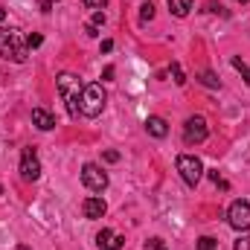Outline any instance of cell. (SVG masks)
Returning a JSON list of instances; mask_svg holds the SVG:
<instances>
[{
  "label": "cell",
  "mask_w": 250,
  "mask_h": 250,
  "mask_svg": "<svg viewBox=\"0 0 250 250\" xmlns=\"http://www.w3.org/2000/svg\"><path fill=\"white\" fill-rule=\"evenodd\" d=\"M56 84H59V93H62L64 105H67V114L76 120V117L82 114V111H79V102H82V90H84L82 79H79L76 73H59Z\"/></svg>",
  "instance_id": "cell-1"
},
{
  "label": "cell",
  "mask_w": 250,
  "mask_h": 250,
  "mask_svg": "<svg viewBox=\"0 0 250 250\" xmlns=\"http://www.w3.org/2000/svg\"><path fill=\"white\" fill-rule=\"evenodd\" d=\"M0 56L6 59V62H15V64H23L29 59V47H26V41L21 38V32L18 29H0Z\"/></svg>",
  "instance_id": "cell-2"
},
{
  "label": "cell",
  "mask_w": 250,
  "mask_h": 250,
  "mask_svg": "<svg viewBox=\"0 0 250 250\" xmlns=\"http://www.w3.org/2000/svg\"><path fill=\"white\" fill-rule=\"evenodd\" d=\"M105 102H108V96H105V87L99 84V82H93V84H84V90H82V102H79V111H82V117H99L102 111H105Z\"/></svg>",
  "instance_id": "cell-3"
},
{
  "label": "cell",
  "mask_w": 250,
  "mask_h": 250,
  "mask_svg": "<svg viewBox=\"0 0 250 250\" xmlns=\"http://www.w3.org/2000/svg\"><path fill=\"white\" fill-rule=\"evenodd\" d=\"M175 166H178V172H181V178H184V184L187 187H198V181H201V175H204V166H201V160L198 157H192V154H181L178 160H175Z\"/></svg>",
  "instance_id": "cell-4"
},
{
  "label": "cell",
  "mask_w": 250,
  "mask_h": 250,
  "mask_svg": "<svg viewBox=\"0 0 250 250\" xmlns=\"http://www.w3.org/2000/svg\"><path fill=\"white\" fill-rule=\"evenodd\" d=\"M207 137H209L207 120H204L201 114H192L187 123H184V143H187V146H201Z\"/></svg>",
  "instance_id": "cell-5"
},
{
  "label": "cell",
  "mask_w": 250,
  "mask_h": 250,
  "mask_svg": "<svg viewBox=\"0 0 250 250\" xmlns=\"http://www.w3.org/2000/svg\"><path fill=\"white\" fill-rule=\"evenodd\" d=\"M227 221H230V227L239 230V233L250 230V201H233L230 209H227Z\"/></svg>",
  "instance_id": "cell-6"
},
{
  "label": "cell",
  "mask_w": 250,
  "mask_h": 250,
  "mask_svg": "<svg viewBox=\"0 0 250 250\" xmlns=\"http://www.w3.org/2000/svg\"><path fill=\"white\" fill-rule=\"evenodd\" d=\"M82 184L90 189V192H105L108 189V175L96 163H84L82 166Z\"/></svg>",
  "instance_id": "cell-7"
},
{
  "label": "cell",
  "mask_w": 250,
  "mask_h": 250,
  "mask_svg": "<svg viewBox=\"0 0 250 250\" xmlns=\"http://www.w3.org/2000/svg\"><path fill=\"white\" fill-rule=\"evenodd\" d=\"M21 178L23 181H38L41 178V160H38V154H35L32 146H26L21 151Z\"/></svg>",
  "instance_id": "cell-8"
},
{
  "label": "cell",
  "mask_w": 250,
  "mask_h": 250,
  "mask_svg": "<svg viewBox=\"0 0 250 250\" xmlns=\"http://www.w3.org/2000/svg\"><path fill=\"white\" fill-rule=\"evenodd\" d=\"M82 212H84V218H90V221H96V218H102L105 212H108V204L102 201V198H84L82 201Z\"/></svg>",
  "instance_id": "cell-9"
},
{
  "label": "cell",
  "mask_w": 250,
  "mask_h": 250,
  "mask_svg": "<svg viewBox=\"0 0 250 250\" xmlns=\"http://www.w3.org/2000/svg\"><path fill=\"white\" fill-rule=\"evenodd\" d=\"M123 236H117V233H111V230H102L99 236H96V245L99 250H123Z\"/></svg>",
  "instance_id": "cell-10"
},
{
  "label": "cell",
  "mask_w": 250,
  "mask_h": 250,
  "mask_svg": "<svg viewBox=\"0 0 250 250\" xmlns=\"http://www.w3.org/2000/svg\"><path fill=\"white\" fill-rule=\"evenodd\" d=\"M32 125H38L41 131H53L56 128V117L50 111H44V108H35L32 111Z\"/></svg>",
  "instance_id": "cell-11"
},
{
  "label": "cell",
  "mask_w": 250,
  "mask_h": 250,
  "mask_svg": "<svg viewBox=\"0 0 250 250\" xmlns=\"http://www.w3.org/2000/svg\"><path fill=\"white\" fill-rule=\"evenodd\" d=\"M146 131H148L151 137H157V140H163V137L169 134V123H166L163 117H148V120H146Z\"/></svg>",
  "instance_id": "cell-12"
},
{
  "label": "cell",
  "mask_w": 250,
  "mask_h": 250,
  "mask_svg": "<svg viewBox=\"0 0 250 250\" xmlns=\"http://www.w3.org/2000/svg\"><path fill=\"white\" fill-rule=\"evenodd\" d=\"M189 9H192V0H169V12L175 18H187Z\"/></svg>",
  "instance_id": "cell-13"
},
{
  "label": "cell",
  "mask_w": 250,
  "mask_h": 250,
  "mask_svg": "<svg viewBox=\"0 0 250 250\" xmlns=\"http://www.w3.org/2000/svg\"><path fill=\"white\" fill-rule=\"evenodd\" d=\"M198 82H201L204 87H221V82H218V76H215L212 70H201V73H198Z\"/></svg>",
  "instance_id": "cell-14"
},
{
  "label": "cell",
  "mask_w": 250,
  "mask_h": 250,
  "mask_svg": "<svg viewBox=\"0 0 250 250\" xmlns=\"http://www.w3.org/2000/svg\"><path fill=\"white\" fill-rule=\"evenodd\" d=\"M169 73H172V79H175V84H181V87L187 84V76H184V67H181L178 62H172V67H169Z\"/></svg>",
  "instance_id": "cell-15"
},
{
  "label": "cell",
  "mask_w": 250,
  "mask_h": 250,
  "mask_svg": "<svg viewBox=\"0 0 250 250\" xmlns=\"http://www.w3.org/2000/svg\"><path fill=\"white\" fill-rule=\"evenodd\" d=\"M195 250H218V242H215L212 236H201L198 245H195Z\"/></svg>",
  "instance_id": "cell-16"
},
{
  "label": "cell",
  "mask_w": 250,
  "mask_h": 250,
  "mask_svg": "<svg viewBox=\"0 0 250 250\" xmlns=\"http://www.w3.org/2000/svg\"><path fill=\"white\" fill-rule=\"evenodd\" d=\"M233 67H236V70L242 73V79H245V82H248V84H250V67H248V64H245V62H242L239 56H233Z\"/></svg>",
  "instance_id": "cell-17"
},
{
  "label": "cell",
  "mask_w": 250,
  "mask_h": 250,
  "mask_svg": "<svg viewBox=\"0 0 250 250\" xmlns=\"http://www.w3.org/2000/svg\"><path fill=\"white\" fill-rule=\"evenodd\" d=\"M151 18H154V6H151V3H143V6H140V21L146 23V21H151Z\"/></svg>",
  "instance_id": "cell-18"
},
{
  "label": "cell",
  "mask_w": 250,
  "mask_h": 250,
  "mask_svg": "<svg viewBox=\"0 0 250 250\" xmlns=\"http://www.w3.org/2000/svg\"><path fill=\"white\" fill-rule=\"evenodd\" d=\"M204 9H207V12H215V15H227V12H224V6H221V3H215V0H209Z\"/></svg>",
  "instance_id": "cell-19"
},
{
  "label": "cell",
  "mask_w": 250,
  "mask_h": 250,
  "mask_svg": "<svg viewBox=\"0 0 250 250\" xmlns=\"http://www.w3.org/2000/svg\"><path fill=\"white\" fill-rule=\"evenodd\" d=\"M41 44H44V38H41V35H38V32H35V35H29V38H26V47H29V50H35V47H41Z\"/></svg>",
  "instance_id": "cell-20"
},
{
  "label": "cell",
  "mask_w": 250,
  "mask_h": 250,
  "mask_svg": "<svg viewBox=\"0 0 250 250\" xmlns=\"http://www.w3.org/2000/svg\"><path fill=\"white\" fill-rule=\"evenodd\" d=\"M82 3H84V9H96L99 12V9H105L108 0H82Z\"/></svg>",
  "instance_id": "cell-21"
},
{
  "label": "cell",
  "mask_w": 250,
  "mask_h": 250,
  "mask_svg": "<svg viewBox=\"0 0 250 250\" xmlns=\"http://www.w3.org/2000/svg\"><path fill=\"white\" fill-rule=\"evenodd\" d=\"M90 23L102 29V26H105V12H93V18H90Z\"/></svg>",
  "instance_id": "cell-22"
},
{
  "label": "cell",
  "mask_w": 250,
  "mask_h": 250,
  "mask_svg": "<svg viewBox=\"0 0 250 250\" xmlns=\"http://www.w3.org/2000/svg\"><path fill=\"white\" fill-rule=\"evenodd\" d=\"M233 250H250V236H242L239 242H236V248Z\"/></svg>",
  "instance_id": "cell-23"
},
{
  "label": "cell",
  "mask_w": 250,
  "mask_h": 250,
  "mask_svg": "<svg viewBox=\"0 0 250 250\" xmlns=\"http://www.w3.org/2000/svg\"><path fill=\"white\" fill-rule=\"evenodd\" d=\"M84 35H90V38H99V26L87 23V26H84Z\"/></svg>",
  "instance_id": "cell-24"
},
{
  "label": "cell",
  "mask_w": 250,
  "mask_h": 250,
  "mask_svg": "<svg viewBox=\"0 0 250 250\" xmlns=\"http://www.w3.org/2000/svg\"><path fill=\"white\" fill-rule=\"evenodd\" d=\"M102 157H105L108 163H117V160H120V151H114V148H111V151H105Z\"/></svg>",
  "instance_id": "cell-25"
},
{
  "label": "cell",
  "mask_w": 250,
  "mask_h": 250,
  "mask_svg": "<svg viewBox=\"0 0 250 250\" xmlns=\"http://www.w3.org/2000/svg\"><path fill=\"white\" fill-rule=\"evenodd\" d=\"M59 0H41V12L47 15V12H53V6H56Z\"/></svg>",
  "instance_id": "cell-26"
},
{
  "label": "cell",
  "mask_w": 250,
  "mask_h": 250,
  "mask_svg": "<svg viewBox=\"0 0 250 250\" xmlns=\"http://www.w3.org/2000/svg\"><path fill=\"white\" fill-rule=\"evenodd\" d=\"M148 248H151V250H169L166 245H163V239H151V242H148Z\"/></svg>",
  "instance_id": "cell-27"
},
{
  "label": "cell",
  "mask_w": 250,
  "mask_h": 250,
  "mask_svg": "<svg viewBox=\"0 0 250 250\" xmlns=\"http://www.w3.org/2000/svg\"><path fill=\"white\" fill-rule=\"evenodd\" d=\"M114 73H117L114 67H105V73H102V82H111V79H114Z\"/></svg>",
  "instance_id": "cell-28"
},
{
  "label": "cell",
  "mask_w": 250,
  "mask_h": 250,
  "mask_svg": "<svg viewBox=\"0 0 250 250\" xmlns=\"http://www.w3.org/2000/svg\"><path fill=\"white\" fill-rule=\"evenodd\" d=\"M111 50H114V41H111V38H105V41H102V53H111Z\"/></svg>",
  "instance_id": "cell-29"
},
{
  "label": "cell",
  "mask_w": 250,
  "mask_h": 250,
  "mask_svg": "<svg viewBox=\"0 0 250 250\" xmlns=\"http://www.w3.org/2000/svg\"><path fill=\"white\" fill-rule=\"evenodd\" d=\"M3 18H6V9H0V23H3Z\"/></svg>",
  "instance_id": "cell-30"
},
{
  "label": "cell",
  "mask_w": 250,
  "mask_h": 250,
  "mask_svg": "<svg viewBox=\"0 0 250 250\" xmlns=\"http://www.w3.org/2000/svg\"><path fill=\"white\" fill-rule=\"evenodd\" d=\"M18 250H32V248H26V245H18Z\"/></svg>",
  "instance_id": "cell-31"
},
{
  "label": "cell",
  "mask_w": 250,
  "mask_h": 250,
  "mask_svg": "<svg viewBox=\"0 0 250 250\" xmlns=\"http://www.w3.org/2000/svg\"><path fill=\"white\" fill-rule=\"evenodd\" d=\"M236 3H248V0H236Z\"/></svg>",
  "instance_id": "cell-32"
},
{
  "label": "cell",
  "mask_w": 250,
  "mask_h": 250,
  "mask_svg": "<svg viewBox=\"0 0 250 250\" xmlns=\"http://www.w3.org/2000/svg\"><path fill=\"white\" fill-rule=\"evenodd\" d=\"M0 198H3V187H0Z\"/></svg>",
  "instance_id": "cell-33"
}]
</instances>
